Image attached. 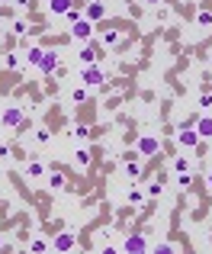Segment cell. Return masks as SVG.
Instances as JSON below:
<instances>
[{
  "label": "cell",
  "instance_id": "f1b7e54d",
  "mask_svg": "<svg viewBox=\"0 0 212 254\" xmlns=\"http://www.w3.org/2000/svg\"><path fill=\"white\" fill-rule=\"evenodd\" d=\"M48 248H52V245H48V241H42V238H32V241H29V251H48Z\"/></svg>",
  "mask_w": 212,
  "mask_h": 254
},
{
  "label": "cell",
  "instance_id": "5b68a950",
  "mask_svg": "<svg viewBox=\"0 0 212 254\" xmlns=\"http://www.w3.org/2000/svg\"><path fill=\"white\" fill-rule=\"evenodd\" d=\"M81 84H87V87H103V84H106V71L100 68V64H87V71L81 74Z\"/></svg>",
  "mask_w": 212,
  "mask_h": 254
},
{
  "label": "cell",
  "instance_id": "4dcf8cb0",
  "mask_svg": "<svg viewBox=\"0 0 212 254\" xmlns=\"http://www.w3.org/2000/svg\"><path fill=\"white\" fill-rule=\"evenodd\" d=\"M36 142H39V145H48V142H52V132H48V129H39L36 132Z\"/></svg>",
  "mask_w": 212,
  "mask_h": 254
},
{
  "label": "cell",
  "instance_id": "9c48e42d",
  "mask_svg": "<svg viewBox=\"0 0 212 254\" xmlns=\"http://www.w3.org/2000/svg\"><path fill=\"white\" fill-rule=\"evenodd\" d=\"M84 16H87L90 23H100V20H106V3H100V0H90V3H84Z\"/></svg>",
  "mask_w": 212,
  "mask_h": 254
},
{
  "label": "cell",
  "instance_id": "74e56055",
  "mask_svg": "<svg viewBox=\"0 0 212 254\" xmlns=\"http://www.w3.org/2000/svg\"><path fill=\"white\" fill-rule=\"evenodd\" d=\"M3 3H10V0H3Z\"/></svg>",
  "mask_w": 212,
  "mask_h": 254
},
{
  "label": "cell",
  "instance_id": "d6986e66",
  "mask_svg": "<svg viewBox=\"0 0 212 254\" xmlns=\"http://www.w3.org/2000/svg\"><path fill=\"white\" fill-rule=\"evenodd\" d=\"M87 97H90V87H87V84H81V87L71 90V100H74V103H87Z\"/></svg>",
  "mask_w": 212,
  "mask_h": 254
},
{
  "label": "cell",
  "instance_id": "d590c367",
  "mask_svg": "<svg viewBox=\"0 0 212 254\" xmlns=\"http://www.w3.org/2000/svg\"><path fill=\"white\" fill-rule=\"evenodd\" d=\"M206 180H209V190H212V170H209V177H206Z\"/></svg>",
  "mask_w": 212,
  "mask_h": 254
},
{
  "label": "cell",
  "instance_id": "e575fe53",
  "mask_svg": "<svg viewBox=\"0 0 212 254\" xmlns=\"http://www.w3.org/2000/svg\"><path fill=\"white\" fill-rule=\"evenodd\" d=\"M16 3H20V7H29V0H16Z\"/></svg>",
  "mask_w": 212,
  "mask_h": 254
},
{
  "label": "cell",
  "instance_id": "8d00e7d4",
  "mask_svg": "<svg viewBox=\"0 0 212 254\" xmlns=\"http://www.w3.org/2000/svg\"><path fill=\"white\" fill-rule=\"evenodd\" d=\"M0 248H3V238H0Z\"/></svg>",
  "mask_w": 212,
  "mask_h": 254
},
{
  "label": "cell",
  "instance_id": "4fadbf2b",
  "mask_svg": "<svg viewBox=\"0 0 212 254\" xmlns=\"http://www.w3.org/2000/svg\"><path fill=\"white\" fill-rule=\"evenodd\" d=\"M100 58H103V55H100V52H97V48H93V45H90V42H87V45H84V48H81V62H84V64H97V62H100Z\"/></svg>",
  "mask_w": 212,
  "mask_h": 254
},
{
  "label": "cell",
  "instance_id": "3957f363",
  "mask_svg": "<svg viewBox=\"0 0 212 254\" xmlns=\"http://www.w3.org/2000/svg\"><path fill=\"white\" fill-rule=\"evenodd\" d=\"M145 251H148V238H145L142 232L126 235V241H122V254H145Z\"/></svg>",
  "mask_w": 212,
  "mask_h": 254
},
{
  "label": "cell",
  "instance_id": "9a60e30c",
  "mask_svg": "<svg viewBox=\"0 0 212 254\" xmlns=\"http://www.w3.org/2000/svg\"><path fill=\"white\" fill-rule=\"evenodd\" d=\"M42 174H45V168H42V161H39V154H36V158H32L29 164H26V177L36 180V177H42Z\"/></svg>",
  "mask_w": 212,
  "mask_h": 254
},
{
  "label": "cell",
  "instance_id": "cb8c5ba5",
  "mask_svg": "<svg viewBox=\"0 0 212 254\" xmlns=\"http://www.w3.org/2000/svg\"><path fill=\"white\" fill-rule=\"evenodd\" d=\"M161 193H164V184H161V180H151V184H148V196H151V200H158Z\"/></svg>",
  "mask_w": 212,
  "mask_h": 254
},
{
  "label": "cell",
  "instance_id": "277c9868",
  "mask_svg": "<svg viewBox=\"0 0 212 254\" xmlns=\"http://www.w3.org/2000/svg\"><path fill=\"white\" fill-rule=\"evenodd\" d=\"M0 123L7 126V129H20V126H26L23 106H7V109H3V113H0Z\"/></svg>",
  "mask_w": 212,
  "mask_h": 254
},
{
  "label": "cell",
  "instance_id": "83f0119b",
  "mask_svg": "<svg viewBox=\"0 0 212 254\" xmlns=\"http://www.w3.org/2000/svg\"><path fill=\"white\" fill-rule=\"evenodd\" d=\"M196 23L199 26H212V10H199V13H196Z\"/></svg>",
  "mask_w": 212,
  "mask_h": 254
},
{
  "label": "cell",
  "instance_id": "d6a6232c",
  "mask_svg": "<svg viewBox=\"0 0 212 254\" xmlns=\"http://www.w3.org/2000/svg\"><path fill=\"white\" fill-rule=\"evenodd\" d=\"M0 158H10V145H0Z\"/></svg>",
  "mask_w": 212,
  "mask_h": 254
},
{
  "label": "cell",
  "instance_id": "8992f818",
  "mask_svg": "<svg viewBox=\"0 0 212 254\" xmlns=\"http://www.w3.org/2000/svg\"><path fill=\"white\" fill-rule=\"evenodd\" d=\"M71 39H74V42H84V45H87V42L93 39V23L87 20V16H84L81 23H74V26H71Z\"/></svg>",
  "mask_w": 212,
  "mask_h": 254
},
{
  "label": "cell",
  "instance_id": "836d02e7",
  "mask_svg": "<svg viewBox=\"0 0 212 254\" xmlns=\"http://www.w3.org/2000/svg\"><path fill=\"white\" fill-rule=\"evenodd\" d=\"M142 3H148V7H161L164 0H142Z\"/></svg>",
  "mask_w": 212,
  "mask_h": 254
},
{
  "label": "cell",
  "instance_id": "7c38bea8",
  "mask_svg": "<svg viewBox=\"0 0 212 254\" xmlns=\"http://www.w3.org/2000/svg\"><path fill=\"white\" fill-rule=\"evenodd\" d=\"M71 7H77V0H48V10H52L55 16H64Z\"/></svg>",
  "mask_w": 212,
  "mask_h": 254
},
{
  "label": "cell",
  "instance_id": "52a82bcc",
  "mask_svg": "<svg viewBox=\"0 0 212 254\" xmlns=\"http://www.w3.org/2000/svg\"><path fill=\"white\" fill-rule=\"evenodd\" d=\"M177 145L180 148H199V135L193 126H180L177 129Z\"/></svg>",
  "mask_w": 212,
  "mask_h": 254
},
{
  "label": "cell",
  "instance_id": "8fae6325",
  "mask_svg": "<svg viewBox=\"0 0 212 254\" xmlns=\"http://www.w3.org/2000/svg\"><path fill=\"white\" fill-rule=\"evenodd\" d=\"M193 129H196L199 139H212V116H199Z\"/></svg>",
  "mask_w": 212,
  "mask_h": 254
},
{
  "label": "cell",
  "instance_id": "603a6c76",
  "mask_svg": "<svg viewBox=\"0 0 212 254\" xmlns=\"http://www.w3.org/2000/svg\"><path fill=\"white\" fill-rule=\"evenodd\" d=\"M64 20H68V23H71V26H74V23H81V20H84V13H81V7H71V10H68V13H64Z\"/></svg>",
  "mask_w": 212,
  "mask_h": 254
},
{
  "label": "cell",
  "instance_id": "ac0fdd59",
  "mask_svg": "<svg viewBox=\"0 0 212 254\" xmlns=\"http://www.w3.org/2000/svg\"><path fill=\"white\" fill-rule=\"evenodd\" d=\"M71 135H74L77 142H84V139H90V135H93V129H90L87 123H77L74 129H71Z\"/></svg>",
  "mask_w": 212,
  "mask_h": 254
},
{
  "label": "cell",
  "instance_id": "7a4b0ae2",
  "mask_svg": "<svg viewBox=\"0 0 212 254\" xmlns=\"http://www.w3.org/2000/svg\"><path fill=\"white\" fill-rule=\"evenodd\" d=\"M122 170H126V177L135 184V180L145 174V158H142L138 151H135V154H126V158H122Z\"/></svg>",
  "mask_w": 212,
  "mask_h": 254
},
{
  "label": "cell",
  "instance_id": "7402d4cb",
  "mask_svg": "<svg viewBox=\"0 0 212 254\" xmlns=\"http://www.w3.org/2000/svg\"><path fill=\"white\" fill-rule=\"evenodd\" d=\"M190 184H193V174H190V170H180V174H177V187H180V190H190Z\"/></svg>",
  "mask_w": 212,
  "mask_h": 254
},
{
  "label": "cell",
  "instance_id": "44dd1931",
  "mask_svg": "<svg viewBox=\"0 0 212 254\" xmlns=\"http://www.w3.org/2000/svg\"><path fill=\"white\" fill-rule=\"evenodd\" d=\"M126 200H129V206H145V193L132 187V190H129V196H126Z\"/></svg>",
  "mask_w": 212,
  "mask_h": 254
},
{
  "label": "cell",
  "instance_id": "f546056e",
  "mask_svg": "<svg viewBox=\"0 0 212 254\" xmlns=\"http://www.w3.org/2000/svg\"><path fill=\"white\" fill-rule=\"evenodd\" d=\"M180 170H190V158H174V174Z\"/></svg>",
  "mask_w": 212,
  "mask_h": 254
},
{
  "label": "cell",
  "instance_id": "1f68e13d",
  "mask_svg": "<svg viewBox=\"0 0 212 254\" xmlns=\"http://www.w3.org/2000/svg\"><path fill=\"white\" fill-rule=\"evenodd\" d=\"M7 68H10V71L20 68V55H16V52H13V55H7Z\"/></svg>",
  "mask_w": 212,
  "mask_h": 254
},
{
  "label": "cell",
  "instance_id": "4316f807",
  "mask_svg": "<svg viewBox=\"0 0 212 254\" xmlns=\"http://www.w3.org/2000/svg\"><path fill=\"white\" fill-rule=\"evenodd\" d=\"M154 251H158V254H174V251H180V245H174V241H164V245H158Z\"/></svg>",
  "mask_w": 212,
  "mask_h": 254
},
{
  "label": "cell",
  "instance_id": "d4e9b609",
  "mask_svg": "<svg viewBox=\"0 0 212 254\" xmlns=\"http://www.w3.org/2000/svg\"><path fill=\"white\" fill-rule=\"evenodd\" d=\"M196 106H199V109H212V90H206V93H199V100H196Z\"/></svg>",
  "mask_w": 212,
  "mask_h": 254
},
{
  "label": "cell",
  "instance_id": "2e32d148",
  "mask_svg": "<svg viewBox=\"0 0 212 254\" xmlns=\"http://www.w3.org/2000/svg\"><path fill=\"white\" fill-rule=\"evenodd\" d=\"M48 187H52V190H64V187H68V177H64L61 170H52V174H48Z\"/></svg>",
  "mask_w": 212,
  "mask_h": 254
},
{
  "label": "cell",
  "instance_id": "6da1fadb",
  "mask_svg": "<svg viewBox=\"0 0 212 254\" xmlns=\"http://www.w3.org/2000/svg\"><path fill=\"white\" fill-rule=\"evenodd\" d=\"M135 151L142 154V158H154V154L161 151V139L154 135V132H145V135H135Z\"/></svg>",
  "mask_w": 212,
  "mask_h": 254
},
{
  "label": "cell",
  "instance_id": "ba28073f",
  "mask_svg": "<svg viewBox=\"0 0 212 254\" xmlns=\"http://www.w3.org/2000/svg\"><path fill=\"white\" fill-rule=\"evenodd\" d=\"M74 245H77V238H74V232H61V235H55V241H52V251H74Z\"/></svg>",
  "mask_w": 212,
  "mask_h": 254
},
{
  "label": "cell",
  "instance_id": "484cf974",
  "mask_svg": "<svg viewBox=\"0 0 212 254\" xmlns=\"http://www.w3.org/2000/svg\"><path fill=\"white\" fill-rule=\"evenodd\" d=\"M13 36H29V23H26V20H16L13 23Z\"/></svg>",
  "mask_w": 212,
  "mask_h": 254
},
{
  "label": "cell",
  "instance_id": "5bb4252c",
  "mask_svg": "<svg viewBox=\"0 0 212 254\" xmlns=\"http://www.w3.org/2000/svg\"><path fill=\"white\" fill-rule=\"evenodd\" d=\"M90 161H93L90 148H77V151H74V164H77V168H90Z\"/></svg>",
  "mask_w": 212,
  "mask_h": 254
},
{
  "label": "cell",
  "instance_id": "30bf717a",
  "mask_svg": "<svg viewBox=\"0 0 212 254\" xmlns=\"http://www.w3.org/2000/svg\"><path fill=\"white\" fill-rule=\"evenodd\" d=\"M58 62H61V55H58V52H45V58H42L39 71H42V74H52V71L58 68Z\"/></svg>",
  "mask_w": 212,
  "mask_h": 254
},
{
  "label": "cell",
  "instance_id": "ffe728a7",
  "mask_svg": "<svg viewBox=\"0 0 212 254\" xmlns=\"http://www.w3.org/2000/svg\"><path fill=\"white\" fill-rule=\"evenodd\" d=\"M119 39H122L119 29H106L103 32V45H119Z\"/></svg>",
  "mask_w": 212,
  "mask_h": 254
},
{
  "label": "cell",
  "instance_id": "e0dca14e",
  "mask_svg": "<svg viewBox=\"0 0 212 254\" xmlns=\"http://www.w3.org/2000/svg\"><path fill=\"white\" fill-rule=\"evenodd\" d=\"M42 58H45V48H39V45H32L29 52H26V64H42Z\"/></svg>",
  "mask_w": 212,
  "mask_h": 254
}]
</instances>
